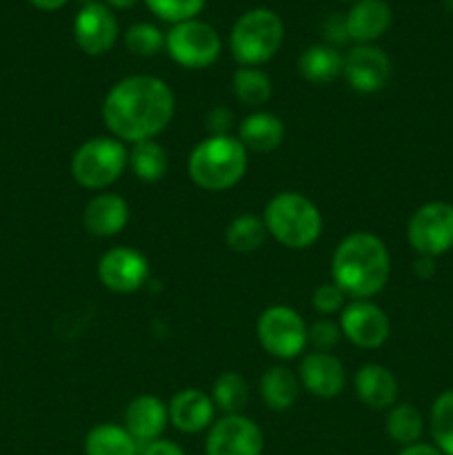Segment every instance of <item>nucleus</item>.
<instances>
[{
    "label": "nucleus",
    "mask_w": 453,
    "mask_h": 455,
    "mask_svg": "<svg viewBox=\"0 0 453 455\" xmlns=\"http://www.w3.org/2000/svg\"><path fill=\"white\" fill-rule=\"evenodd\" d=\"M171 87L155 76H129L115 83L102 102V120L124 142L154 140L173 118Z\"/></svg>",
    "instance_id": "nucleus-1"
},
{
    "label": "nucleus",
    "mask_w": 453,
    "mask_h": 455,
    "mask_svg": "<svg viewBox=\"0 0 453 455\" xmlns=\"http://www.w3.org/2000/svg\"><path fill=\"white\" fill-rule=\"evenodd\" d=\"M391 258L378 235L358 231L342 240L331 258L333 283L354 300L378 296L389 283Z\"/></svg>",
    "instance_id": "nucleus-2"
},
{
    "label": "nucleus",
    "mask_w": 453,
    "mask_h": 455,
    "mask_svg": "<svg viewBox=\"0 0 453 455\" xmlns=\"http://www.w3.org/2000/svg\"><path fill=\"white\" fill-rule=\"evenodd\" d=\"M247 149L234 136H209L191 151L189 178L207 191H225L238 185L247 173Z\"/></svg>",
    "instance_id": "nucleus-3"
},
{
    "label": "nucleus",
    "mask_w": 453,
    "mask_h": 455,
    "mask_svg": "<svg viewBox=\"0 0 453 455\" xmlns=\"http://www.w3.org/2000/svg\"><path fill=\"white\" fill-rule=\"evenodd\" d=\"M262 222L266 234L274 235L282 247L306 249L322 234V216L315 203L298 191H282L266 203Z\"/></svg>",
    "instance_id": "nucleus-4"
},
{
    "label": "nucleus",
    "mask_w": 453,
    "mask_h": 455,
    "mask_svg": "<svg viewBox=\"0 0 453 455\" xmlns=\"http://www.w3.org/2000/svg\"><path fill=\"white\" fill-rule=\"evenodd\" d=\"M284 40L282 18L271 9H249L235 20L229 47L242 67H258L269 62L280 52Z\"/></svg>",
    "instance_id": "nucleus-5"
},
{
    "label": "nucleus",
    "mask_w": 453,
    "mask_h": 455,
    "mask_svg": "<svg viewBox=\"0 0 453 455\" xmlns=\"http://www.w3.org/2000/svg\"><path fill=\"white\" fill-rule=\"evenodd\" d=\"M127 164L129 154L118 138H91L76 149L71 176L84 189H105L123 176Z\"/></svg>",
    "instance_id": "nucleus-6"
},
{
    "label": "nucleus",
    "mask_w": 453,
    "mask_h": 455,
    "mask_svg": "<svg viewBox=\"0 0 453 455\" xmlns=\"http://www.w3.org/2000/svg\"><path fill=\"white\" fill-rule=\"evenodd\" d=\"M258 340L262 349L280 360H291L305 351L309 342V327L302 315L291 307L275 305L260 314L256 324Z\"/></svg>",
    "instance_id": "nucleus-7"
},
{
    "label": "nucleus",
    "mask_w": 453,
    "mask_h": 455,
    "mask_svg": "<svg viewBox=\"0 0 453 455\" xmlns=\"http://www.w3.org/2000/svg\"><path fill=\"white\" fill-rule=\"evenodd\" d=\"M164 49L173 62L187 69H204L213 65L222 52V40L211 25L203 20H185L173 25L164 36Z\"/></svg>",
    "instance_id": "nucleus-8"
},
{
    "label": "nucleus",
    "mask_w": 453,
    "mask_h": 455,
    "mask_svg": "<svg viewBox=\"0 0 453 455\" xmlns=\"http://www.w3.org/2000/svg\"><path fill=\"white\" fill-rule=\"evenodd\" d=\"M409 244L420 256L435 258L453 247V204H422L409 220Z\"/></svg>",
    "instance_id": "nucleus-9"
},
{
    "label": "nucleus",
    "mask_w": 453,
    "mask_h": 455,
    "mask_svg": "<svg viewBox=\"0 0 453 455\" xmlns=\"http://www.w3.org/2000/svg\"><path fill=\"white\" fill-rule=\"evenodd\" d=\"M265 435L251 418L235 413L211 425L204 451L207 455H262Z\"/></svg>",
    "instance_id": "nucleus-10"
},
{
    "label": "nucleus",
    "mask_w": 453,
    "mask_h": 455,
    "mask_svg": "<svg viewBox=\"0 0 453 455\" xmlns=\"http://www.w3.org/2000/svg\"><path fill=\"white\" fill-rule=\"evenodd\" d=\"M340 331L360 349H378L389 338V318L371 300H354L345 305L340 315Z\"/></svg>",
    "instance_id": "nucleus-11"
},
{
    "label": "nucleus",
    "mask_w": 453,
    "mask_h": 455,
    "mask_svg": "<svg viewBox=\"0 0 453 455\" xmlns=\"http://www.w3.org/2000/svg\"><path fill=\"white\" fill-rule=\"evenodd\" d=\"M98 278L109 291L133 293L149 278V262L131 247H114L98 262Z\"/></svg>",
    "instance_id": "nucleus-12"
},
{
    "label": "nucleus",
    "mask_w": 453,
    "mask_h": 455,
    "mask_svg": "<svg viewBox=\"0 0 453 455\" xmlns=\"http://www.w3.org/2000/svg\"><path fill=\"white\" fill-rule=\"evenodd\" d=\"M76 44L89 56H102L118 40V20L114 12L102 3H89L76 13Z\"/></svg>",
    "instance_id": "nucleus-13"
},
{
    "label": "nucleus",
    "mask_w": 453,
    "mask_h": 455,
    "mask_svg": "<svg viewBox=\"0 0 453 455\" xmlns=\"http://www.w3.org/2000/svg\"><path fill=\"white\" fill-rule=\"evenodd\" d=\"M342 76L354 92L376 93L389 83L391 60L376 44H358L345 56Z\"/></svg>",
    "instance_id": "nucleus-14"
},
{
    "label": "nucleus",
    "mask_w": 453,
    "mask_h": 455,
    "mask_svg": "<svg viewBox=\"0 0 453 455\" xmlns=\"http://www.w3.org/2000/svg\"><path fill=\"white\" fill-rule=\"evenodd\" d=\"M298 378L311 395H318L324 400L340 395L346 385V373L342 363L336 355L324 354V351H314V354L305 355Z\"/></svg>",
    "instance_id": "nucleus-15"
},
{
    "label": "nucleus",
    "mask_w": 453,
    "mask_h": 455,
    "mask_svg": "<svg viewBox=\"0 0 453 455\" xmlns=\"http://www.w3.org/2000/svg\"><path fill=\"white\" fill-rule=\"evenodd\" d=\"M169 422V407L155 395H138L124 411V429L138 444H151L163 435Z\"/></svg>",
    "instance_id": "nucleus-16"
},
{
    "label": "nucleus",
    "mask_w": 453,
    "mask_h": 455,
    "mask_svg": "<svg viewBox=\"0 0 453 455\" xmlns=\"http://www.w3.org/2000/svg\"><path fill=\"white\" fill-rule=\"evenodd\" d=\"M216 413L211 395L200 389H182L169 403V422L182 434H200L209 429Z\"/></svg>",
    "instance_id": "nucleus-17"
},
{
    "label": "nucleus",
    "mask_w": 453,
    "mask_h": 455,
    "mask_svg": "<svg viewBox=\"0 0 453 455\" xmlns=\"http://www.w3.org/2000/svg\"><path fill=\"white\" fill-rule=\"evenodd\" d=\"M346 36L358 44H371L391 27V7L386 0H355L345 16Z\"/></svg>",
    "instance_id": "nucleus-18"
},
{
    "label": "nucleus",
    "mask_w": 453,
    "mask_h": 455,
    "mask_svg": "<svg viewBox=\"0 0 453 455\" xmlns=\"http://www.w3.org/2000/svg\"><path fill=\"white\" fill-rule=\"evenodd\" d=\"M84 229L98 238L118 235L129 222L127 200L118 194H98L84 207Z\"/></svg>",
    "instance_id": "nucleus-19"
},
{
    "label": "nucleus",
    "mask_w": 453,
    "mask_h": 455,
    "mask_svg": "<svg viewBox=\"0 0 453 455\" xmlns=\"http://www.w3.org/2000/svg\"><path fill=\"white\" fill-rule=\"evenodd\" d=\"M354 387L360 403L367 404L369 409H376V411L393 407L395 400H398V380L382 364L360 367L354 378Z\"/></svg>",
    "instance_id": "nucleus-20"
},
{
    "label": "nucleus",
    "mask_w": 453,
    "mask_h": 455,
    "mask_svg": "<svg viewBox=\"0 0 453 455\" xmlns=\"http://www.w3.org/2000/svg\"><path fill=\"white\" fill-rule=\"evenodd\" d=\"M284 124L269 111H253L238 124V140L247 151L269 154L282 145Z\"/></svg>",
    "instance_id": "nucleus-21"
},
{
    "label": "nucleus",
    "mask_w": 453,
    "mask_h": 455,
    "mask_svg": "<svg viewBox=\"0 0 453 455\" xmlns=\"http://www.w3.org/2000/svg\"><path fill=\"white\" fill-rule=\"evenodd\" d=\"M302 78L314 84H327L342 76L345 69V56L331 44H311L302 52L298 60Z\"/></svg>",
    "instance_id": "nucleus-22"
},
{
    "label": "nucleus",
    "mask_w": 453,
    "mask_h": 455,
    "mask_svg": "<svg viewBox=\"0 0 453 455\" xmlns=\"http://www.w3.org/2000/svg\"><path fill=\"white\" fill-rule=\"evenodd\" d=\"M300 394V378L287 367H271L260 378V395L271 411H287Z\"/></svg>",
    "instance_id": "nucleus-23"
},
{
    "label": "nucleus",
    "mask_w": 453,
    "mask_h": 455,
    "mask_svg": "<svg viewBox=\"0 0 453 455\" xmlns=\"http://www.w3.org/2000/svg\"><path fill=\"white\" fill-rule=\"evenodd\" d=\"M138 447L133 435L114 422L93 427L84 438V455H138Z\"/></svg>",
    "instance_id": "nucleus-24"
},
{
    "label": "nucleus",
    "mask_w": 453,
    "mask_h": 455,
    "mask_svg": "<svg viewBox=\"0 0 453 455\" xmlns=\"http://www.w3.org/2000/svg\"><path fill=\"white\" fill-rule=\"evenodd\" d=\"M129 167L142 182H158L167 176L169 156L160 142H136L129 151Z\"/></svg>",
    "instance_id": "nucleus-25"
},
{
    "label": "nucleus",
    "mask_w": 453,
    "mask_h": 455,
    "mask_svg": "<svg viewBox=\"0 0 453 455\" xmlns=\"http://www.w3.org/2000/svg\"><path fill=\"white\" fill-rule=\"evenodd\" d=\"M422 431H425V420L413 404H393L386 413V434L393 443L411 447L422 438Z\"/></svg>",
    "instance_id": "nucleus-26"
},
{
    "label": "nucleus",
    "mask_w": 453,
    "mask_h": 455,
    "mask_svg": "<svg viewBox=\"0 0 453 455\" xmlns=\"http://www.w3.org/2000/svg\"><path fill=\"white\" fill-rule=\"evenodd\" d=\"M266 238V227L262 218L253 216V213H242V216L234 218L225 231L226 247L231 251L238 253H251L262 247Z\"/></svg>",
    "instance_id": "nucleus-27"
},
{
    "label": "nucleus",
    "mask_w": 453,
    "mask_h": 455,
    "mask_svg": "<svg viewBox=\"0 0 453 455\" xmlns=\"http://www.w3.org/2000/svg\"><path fill=\"white\" fill-rule=\"evenodd\" d=\"M211 400L216 409L225 411L226 416H235L247 407L249 385L240 373L225 371L216 378L211 389Z\"/></svg>",
    "instance_id": "nucleus-28"
},
{
    "label": "nucleus",
    "mask_w": 453,
    "mask_h": 455,
    "mask_svg": "<svg viewBox=\"0 0 453 455\" xmlns=\"http://www.w3.org/2000/svg\"><path fill=\"white\" fill-rule=\"evenodd\" d=\"M271 80L256 67H240L234 74V93L244 107H262L271 98Z\"/></svg>",
    "instance_id": "nucleus-29"
},
{
    "label": "nucleus",
    "mask_w": 453,
    "mask_h": 455,
    "mask_svg": "<svg viewBox=\"0 0 453 455\" xmlns=\"http://www.w3.org/2000/svg\"><path fill=\"white\" fill-rule=\"evenodd\" d=\"M431 435L444 455H453V391H444L431 407Z\"/></svg>",
    "instance_id": "nucleus-30"
},
{
    "label": "nucleus",
    "mask_w": 453,
    "mask_h": 455,
    "mask_svg": "<svg viewBox=\"0 0 453 455\" xmlns=\"http://www.w3.org/2000/svg\"><path fill=\"white\" fill-rule=\"evenodd\" d=\"M124 47L133 56H155L164 49V36L155 25L138 22V25L129 27L127 34H124Z\"/></svg>",
    "instance_id": "nucleus-31"
},
{
    "label": "nucleus",
    "mask_w": 453,
    "mask_h": 455,
    "mask_svg": "<svg viewBox=\"0 0 453 455\" xmlns=\"http://www.w3.org/2000/svg\"><path fill=\"white\" fill-rule=\"evenodd\" d=\"M145 3L149 12L155 13L160 20L178 25V22L194 20L204 9L207 0H145Z\"/></svg>",
    "instance_id": "nucleus-32"
},
{
    "label": "nucleus",
    "mask_w": 453,
    "mask_h": 455,
    "mask_svg": "<svg viewBox=\"0 0 453 455\" xmlns=\"http://www.w3.org/2000/svg\"><path fill=\"white\" fill-rule=\"evenodd\" d=\"M345 300L346 293L331 280V283H324L315 289L314 298H311V305H314V309L318 311V314L331 315L336 314V311L345 309Z\"/></svg>",
    "instance_id": "nucleus-33"
},
{
    "label": "nucleus",
    "mask_w": 453,
    "mask_h": 455,
    "mask_svg": "<svg viewBox=\"0 0 453 455\" xmlns=\"http://www.w3.org/2000/svg\"><path fill=\"white\" fill-rule=\"evenodd\" d=\"M342 331H340V324L331 323V320H315L314 324L309 327V342L314 345L315 351H329L340 342Z\"/></svg>",
    "instance_id": "nucleus-34"
},
{
    "label": "nucleus",
    "mask_w": 453,
    "mask_h": 455,
    "mask_svg": "<svg viewBox=\"0 0 453 455\" xmlns=\"http://www.w3.org/2000/svg\"><path fill=\"white\" fill-rule=\"evenodd\" d=\"M231 127H234V114L226 107H216L207 114V129L211 136H229Z\"/></svg>",
    "instance_id": "nucleus-35"
},
{
    "label": "nucleus",
    "mask_w": 453,
    "mask_h": 455,
    "mask_svg": "<svg viewBox=\"0 0 453 455\" xmlns=\"http://www.w3.org/2000/svg\"><path fill=\"white\" fill-rule=\"evenodd\" d=\"M142 455H185L176 443H169V440H155V443L147 444V449Z\"/></svg>",
    "instance_id": "nucleus-36"
},
{
    "label": "nucleus",
    "mask_w": 453,
    "mask_h": 455,
    "mask_svg": "<svg viewBox=\"0 0 453 455\" xmlns=\"http://www.w3.org/2000/svg\"><path fill=\"white\" fill-rule=\"evenodd\" d=\"M398 455H444L438 447H431V444H411V447H404Z\"/></svg>",
    "instance_id": "nucleus-37"
},
{
    "label": "nucleus",
    "mask_w": 453,
    "mask_h": 455,
    "mask_svg": "<svg viewBox=\"0 0 453 455\" xmlns=\"http://www.w3.org/2000/svg\"><path fill=\"white\" fill-rule=\"evenodd\" d=\"M435 271L433 267V258H426V256H420L416 262V274L420 275V278H431Z\"/></svg>",
    "instance_id": "nucleus-38"
},
{
    "label": "nucleus",
    "mask_w": 453,
    "mask_h": 455,
    "mask_svg": "<svg viewBox=\"0 0 453 455\" xmlns=\"http://www.w3.org/2000/svg\"><path fill=\"white\" fill-rule=\"evenodd\" d=\"M29 3L34 4V7L43 9V12H56V9L65 7L67 0H29Z\"/></svg>",
    "instance_id": "nucleus-39"
},
{
    "label": "nucleus",
    "mask_w": 453,
    "mask_h": 455,
    "mask_svg": "<svg viewBox=\"0 0 453 455\" xmlns=\"http://www.w3.org/2000/svg\"><path fill=\"white\" fill-rule=\"evenodd\" d=\"M105 3L109 4V7H115V9H131L138 0H105Z\"/></svg>",
    "instance_id": "nucleus-40"
},
{
    "label": "nucleus",
    "mask_w": 453,
    "mask_h": 455,
    "mask_svg": "<svg viewBox=\"0 0 453 455\" xmlns=\"http://www.w3.org/2000/svg\"><path fill=\"white\" fill-rule=\"evenodd\" d=\"M346 3H349V0H346Z\"/></svg>",
    "instance_id": "nucleus-41"
}]
</instances>
